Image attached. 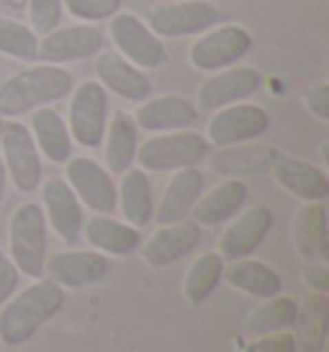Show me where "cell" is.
<instances>
[{
	"label": "cell",
	"mask_w": 329,
	"mask_h": 352,
	"mask_svg": "<svg viewBox=\"0 0 329 352\" xmlns=\"http://www.w3.org/2000/svg\"><path fill=\"white\" fill-rule=\"evenodd\" d=\"M247 206V183L242 177H224L222 183H216L211 190L201 193L195 201L191 219L201 229H213L232 221L234 216Z\"/></svg>",
	"instance_id": "ffe728a7"
},
{
	"label": "cell",
	"mask_w": 329,
	"mask_h": 352,
	"mask_svg": "<svg viewBox=\"0 0 329 352\" xmlns=\"http://www.w3.org/2000/svg\"><path fill=\"white\" fill-rule=\"evenodd\" d=\"M224 21L226 13L209 0H173L155 6L147 13L145 23L160 39H183V36H198Z\"/></svg>",
	"instance_id": "8992f818"
},
{
	"label": "cell",
	"mask_w": 329,
	"mask_h": 352,
	"mask_svg": "<svg viewBox=\"0 0 329 352\" xmlns=\"http://www.w3.org/2000/svg\"><path fill=\"white\" fill-rule=\"evenodd\" d=\"M41 211L47 224L52 226V232L65 242V245H75L83 236V204L78 196L72 193V188L67 186V180L62 177H49L41 183Z\"/></svg>",
	"instance_id": "9a60e30c"
},
{
	"label": "cell",
	"mask_w": 329,
	"mask_h": 352,
	"mask_svg": "<svg viewBox=\"0 0 329 352\" xmlns=\"http://www.w3.org/2000/svg\"><path fill=\"white\" fill-rule=\"evenodd\" d=\"M6 183H8V175H6V167H3V160H0V206H3V198H6Z\"/></svg>",
	"instance_id": "ab89813d"
},
{
	"label": "cell",
	"mask_w": 329,
	"mask_h": 352,
	"mask_svg": "<svg viewBox=\"0 0 329 352\" xmlns=\"http://www.w3.org/2000/svg\"><path fill=\"white\" fill-rule=\"evenodd\" d=\"M270 175L286 193L301 198L306 204H317V201H324L329 196L327 173L311 162L296 160V157L275 155L270 165Z\"/></svg>",
	"instance_id": "44dd1931"
},
{
	"label": "cell",
	"mask_w": 329,
	"mask_h": 352,
	"mask_svg": "<svg viewBox=\"0 0 329 352\" xmlns=\"http://www.w3.org/2000/svg\"><path fill=\"white\" fill-rule=\"evenodd\" d=\"M262 88V72L257 67L242 65V67H226L222 72H213L198 85L195 93V108L198 113H213L224 106H232L240 100L252 98Z\"/></svg>",
	"instance_id": "7c38bea8"
},
{
	"label": "cell",
	"mask_w": 329,
	"mask_h": 352,
	"mask_svg": "<svg viewBox=\"0 0 329 352\" xmlns=\"http://www.w3.org/2000/svg\"><path fill=\"white\" fill-rule=\"evenodd\" d=\"M103 160L111 175H124L129 167L136 162V149H139V126L131 113L116 111L108 118L106 134H103Z\"/></svg>",
	"instance_id": "4316f807"
},
{
	"label": "cell",
	"mask_w": 329,
	"mask_h": 352,
	"mask_svg": "<svg viewBox=\"0 0 329 352\" xmlns=\"http://www.w3.org/2000/svg\"><path fill=\"white\" fill-rule=\"evenodd\" d=\"M201 242V226L193 219L160 224L152 234L142 239L139 254L149 267H167L191 254Z\"/></svg>",
	"instance_id": "e0dca14e"
},
{
	"label": "cell",
	"mask_w": 329,
	"mask_h": 352,
	"mask_svg": "<svg viewBox=\"0 0 329 352\" xmlns=\"http://www.w3.org/2000/svg\"><path fill=\"white\" fill-rule=\"evenodd\" d=\"M273 229V211L268 206L255 204L250 208H242L232 221H226L222 236H219V250L224 263H232L240 257H250L260 250L265 236Z\"/></svg>",
	"instance_id": "5bb4252c"
},
{
	"label": "cell",
	"mask_w": 329,
	"mask_h": 352,
	"mask_svg": "<svg viewBox=\"0 0 329 352\" xmlns=\"http://www.w3.org/2000/svg\"><path fill=\"white\" fill-rule=\"evenodd\" d=\"M252 50V34L242 23H216L213 29L198 34L191 44L188 59L198 72H222L247 57Z\"/></svg>",
	"instance_id": "ba28073f"
},
{
	"label": "cell",
	"mask_w": 329,
	"mask_h": 352,
	"mask_svg": "<svg viewBox=\"0 0 329 352\" xmlns=\"http://www.w3.org/2000/svg\"><path fill=\"white\" fill-rule=\"evenodd\" d=\"M3 121H6V116H3V113H0V131H3Z\"/></svg>",
	"instance_id": "60d3db41"
},
{
	"label": "cell",
	"mask_w": 329,
	"mask_h": 352,
	"mask_svg": "<svg viewBox=\"0 0 329 352\" xmlns=\"http://www.w3.org/2000/svg\"><path fill=\"white\" fill-rule=\"evenodd\" d=\"M108 36L114 41V52L136 67L160 69L167 62L164 41L129 10H118L114 19H108Z\"/></svg>",
	"instance_id": "9c48e42d"
},
{
	"label": "cell",
	"mask_w": 329,
	"mask_h": 352,
	"mask_svg": "<svg viewBox=\"0 0 329 352\" xmlns=\"http://www.w3.org/2000/svg\"><path fill=\"white\" fill-rule=\"evenodd\" d=\"M10 263L26 278H44L47 265V219L39 204H21L8 224Z\"/></svg>",
	"instance_id": "277c9868"
},
{
	"label": "cell",
	"mask_w": 329,
	"mask_h": 352,
	"mask_svg": "<svg viewBox=\"0 0 329 352\" xmlns=\"http://www.w3.org/2000/svg\"><path fill=\"white\" fill-rule=\"evenodd\" d=\"M83 236L87 239V245L106 257H129L142 245V232L126 221L114 219L111 214H96L85 219Z\"/></svg>",
	"instance_id": "603a6c76"
},
{
	"label": "cell",
	"mask_w": 329,
	"mask_h": 352,
	"mask_svg": "<svg viewBox=\"0 0 329 352\" xmlns=\"http://www.w3.org/2000/svg\"><path fill=\"white\" fill-rule=\"evenodd\" d=\"M103 50V31L93 23H75V26H57L44 36H39V62L47 65H72L83 59L96 57Z\"/></svg>",
	"instance_id": "4fadbf2b"
},
{
	"label": "cell",
	"mask_w": 329,
	"mask_h": 352,
	"mask_svg": "<svg viewBox=\"0 0 329 352\" xmlns=\"http://www.w3.org/2000/svg\"><path fill=\"white\" fill-rule=\"evenodd\" d=\"M304 280L314 294H329V267L327 263H306L304 265Z\"/></svg>",
	"instance_id": "74e56055"
},
{
	"label": "cell",
	"mask_w": 329,
	"mask_h": 352,
	"mask_svg": "<svg viewBox=\"0 0 329 352\" xmlns=\"http://www.w3.org/2000/svg\"><path fill=\"white\" fill-rule=\"evenodd\" d=\"M65 180L83 206L93 214L116 211V183L106 167L93 157H70L65 162Z\"/></svg>",
	"instance_id": "8fae6325"
},
{
	"label": "cell",
	"mask_w": 329,
	"mask_h": 352,
	"mask_svg": "<svg viewBox=\"0 0 329 352\" xmlns=\"http://www.w3.org/2000/svg\"><path fill=\"white\" fill-rule=\"evenodd\" d=\"M134 121L139 131H149V134H164V131H180V129H191L198 121V108L191 98L170 93V96H160V98L142 100L134 113Z\"/></svg>",
	"instance_id": "d6986e66"
},
{
	"label": "cell",
	"mask_w": 329,
	"mask_h": 352,
	"mask_svg": "<svg viewBox=\"0 0 329 352\" xmlns=\"http://www.w3.org/2000/svg\"><path fill=\"white\" fill-rule=\"evenodd\" d=\"M98 82L129 103H142L152 96V80L147 78V69L131 65L114 50H100L96 54Z\"/></svg>",
	"instance_id": "ac0fdd59"
},
{
	"label": "cell",
	"mask_w": 329,
	"mask_h": 352,
	"mask_svg": "<svg viewBox=\"0 0 329 352\" xmlns=\"http://www.w3.org/2000/svg\"><path fill=\"white\" fill-rule=\"evenodd\" d=\"M62 16H65L62 0H29V26L36 36H44L62 26Z\"/></svg>",
	"instance_id": "e575fe53"
},
{
	"label": "cell",
	"mask_w": 329,
	"mask_h": 352,
	"mask_svg": "<svg viewBox=\"0 0 329 352\" xmlns=\"http://www.w3.org/2000/svg\"><path fill=\"white\" fill-rule=\"evenodd\" d=\"M304 103L309 108L314 118L329 121V85L327 82H317L304 93Z\"/></svg>",
	"instance_id": "8d00e7d4"
},
{
	"label": "cell",
	"mask_w": 329,
	"mask_h": 352,
	"mask_svg": "<svg viewBox=\"0 0 329 352\" xmlns=\"http://www.w3.org/2000/svg\"><path fill=\"white\" fill-rule=\"evenodd\" d=\"M67 108V129L72 142L80 147L98 149L103 144V134L108 126V93L98 80H85L72 88Z\"/></svg>",
	"instance_id": "52a82bcc"
},
{
	"label": "cell",
	"mask_w": 329,
	"mask_h": 352,
	"mask_svg": "<svg viewBox=\"0 0 329 352\" xmlns=\"http://www.w3.org/2000/svg\"><path fill=\"white\" fill-rule=\"evenodd\" d=\"M29 131L44 160L54 162V165H65L72 157V144L75 142L70 137L67 121H65V116L59 113L57 108L41 106L36 111H31Z\"/></svg>",
	"instance_id": "cb8c5ba5"
},
{
	"label": "cell",
	"mask_w": 329,
	"mask_h": 352,
	"mask_svg": "<svg viewBox=\"0 0 329 352\" xmlns=\"http://www.w3.org/2000/svg\"><path fill=\"white\" fill-rule=\"evenodd\" d=\"M275 149L255 142H242L232 147H216V152H209V167L216 175L224 177H244V175H260L268 173L275 160Z\"/></svg>",
	"instance_id": "d4e9b609"
},
{
	"label": "cell",
	"mask_w": 329,
	"mask_h": 352,
	"mask_svg": "<svg viewBox=\"0 0 329 352\" xmlns=\"http://www.w3.org/2000/svg\"><path fill=\"white\" fill-rule=\"evenodd\" d=\"M222 280H226V285H232L234 291L252 296V298H262V301L270 298V296H278L283 288L281 275L275 273L268 263L255 260L252 254L224 265Z\"/></svg>",
	"instance_id": "83f0119b"
},
{
	"label": "cell",
	"mask_w": 329,
	"mask_h": 352,
	"mask_svg": "<svg viewBox=\"0 0 329 352\" xmlns=\"http://www.w3.org/2000/svg\"><path fill=\"white\" fill-rule=\"evenodd\" d=\"M62 6L65 13L78 19L80 23H98L114 19L124 6V0H62Z\"/></svg>",
	"instance_id": "836d02e7"
},
{
	"label": "cell",
	"mask_w": 329,
	"mask_h": 352,
	"mask_svg": "<svg viewBox=\"0 0 329 352\" xmlns=\"http://www.w3.org/2000/svg\"><path fill=\"white\" fill-rule=\"evenodd\" d=\"M268 126H270V116L265 108L250 100H240L213 111L206 126V142L211 147H232L242 142H255L268 131Z\"/></svg>",
	"instance_id": "30bf717a"
},
{
	"label": "cell",
	"mask_w": 329,
	"mask_h": 352,
	"mask_svg": "<svg viewBox=\"0 0 329 352\" xmlns=\"http://www.w3.org/2000/svg\"><path fill=\"white\" fill-rule=\"evenodd\" d=\"M293 245L306 263L329 260V226L327 208L321 201L304 204L293 216Z\"/></svg>",
	"instance_id": "484cf974"
},
{
	"label": "cell",
	"mask_w": 329,
	"mask_h": 352,
	"mask_svg": "<svg viewBox=\"0 0 329 352\" xmlns=\"http://www.w3.org/2000/svg\"><path fill=\"white\" fill-rule=\"evenodd\" d=\"M0 160L6 167V175L19 193H34L39 190L44 165L36 142L31 137L26 124L19 118H6L0 131Z\"/></svg>",
	"instance_id": "5b68a950"
},
{
	"label": "cell",
	"mask_w": 329,
	"mask_h": 352,
	"mask_svg": "<svg viewBox=\"0 0 329 352\" xmlns=\"http://www.w3.org/2000/svg\"><path fill=\"white\" fill-rule=\"evenodd\" d=\"M296 350L301 352H327L329 327V298L327 294H311L296 311Z\"/></svg>",
	"instance_id": "f546056e"
},
{
	"label": "cell",
	"mask_w": 329,
	"mask_h": 352,
	"mask_svg": "<svg viewBox=\"0 0 329 352\" xmlns=\"http://www.w3.org/2000/svg\"><path fill=\"white\" fill-rule=\"evenodd\" d=\"M206 190V177L198 167H183L175 170L170 183L164 188L162 198L155 204V219L157 224H173V221H183L191 219L195 201L201 198Z\"/></svg>",
	"instance_id": "7402d4cb"
},
{
	"label": "cell",
	"mask_w": 329,
	"mask_h": 352,
	"mask_svg": "<svg viewBox=\"0 0 329 352\" xmlns=\"http://www.w3.org/2000/svg\"><path fill=\"white\" fill-rule=\"evenodd\" d=\"M240 352H296V340L288 329L275 334H262V337H255L252 342L244 344Z\"/></svg>",
	"instance_id": "d590c367"
},
{
	"label": "cell",
	"mask_w": 329,
	"mask_h": 352,
	"mask_svg": "<svg viewBox=\"0 0 329 352\" xmlns=\"http://www.w3.org/2000/svg\"><path fill=\"white\" fill-rule=\"evenodd\" d=\"M224 257L219 252H204L198 254L191 267L183 275V296L191 303H204L209 296L216 291V285L222 283L224 273Z\"/></svg>",
	"instance_id": "1f68e13d"
},
{
	"label": "cell",
	"mask_w": 329,
	"mask_h": 352,
	"mask_svg": "<svg viewBox=\"0 0 329 352\" xmlns=\"http://www.w3.org/2000/svg\"><path fill=\"white\" fill-rule=\"evenodd\" d=\"M19 283H21V273L16 270V265L10 263V260H6V257H0V306L19 291Z\"/></svg>",
	"instance_id": "f35d334b"
},
{
	"label": "cell",
	"mask_w": 329,
	"mask_h": 352,
	"mask_svg": "<svg viewBox=\"0 0 329 352\" xmlns=\"http://www.w3.org/2000/svg\"><path fill=\"white\" fill-rule=\"evenodd\" d=\"M75 88V80L70 69L59 65H31L10 75L0 85V113L6 118H21L41 106H52L57 100L67 98Z\"/></svg>",
	"instance_id": "7a4b0ae2"
},
{
	"label": "cell",
	"mask_w": 329,
	"mask_h": 352,
	"mask_svg": "<svg viewBox=\"0 0 329 352\" xmlns=\"http://www.w3.org/2000/svg\"><path fill=\"white\" fill-rule=\"evenodd\" d=\"M0 257H3V252H0Z\"/></svg>",
	"instance_id": "b9f144b4"
},
{
	"label": "cell",
	"mask_w": 329,
	"mask_h": 352,
	"mask_svg": "<svg viewBox=\"0 0 329 352\" xmlns=\"http://www.w3.org/2000/svg\"><path fill=\"white\" fill-rule=\"evenodd\" d=\"M211 144L204 134L180 129V131H164L139 142L136 162L145 173H175L183 167H198L206 162Z\"/></svg>",
	"instance_id": "3957f363"
},
{
	"label": "cell",
	"mask_w": 329,
	"mask_h": 352,
	"mask_svg": "<svg viewBox=\"0 0 329 352\" xmlns=\"http://www.w3.org/2000/svg\"><path fill=\"white\" fill-rule=\"evenodd\" d=\"M116 208H121L126 224L142 226L152 224L155 219V193L152 183L142 167H129L121 175V186H116Z\"/></svg>",
	"instance_id": "f1b7e54d"
},
{
	"label": "cell",
	"mask_w": 329,
	"mask_h": 352,
	"mask_svg": "<svg viewBox=\"0 0 329 352\" xmlns=\"http://www.w3.org/2000/svg\"><path fill=\"white\" fill-rule=\"evenodd\" d=\"M108 273H111V260L98 250H65L47 257V265H44V275L62 285L65 291L96 285Z\"/></svg>",
	"instance_id": "2e32d148"
},
{
	"label": "cell",
	"mask_w": 329,
	"mask_h": 352,
	"mask_svg": "<svg viewBox=\"0 0 329 352\" xmlns=\"http://www.w3.org/2000/svg\"><path fill=\"white\" fill-rule=\"evenodd\" d=\"M296 311H299V303L293 301L290 296H270L244 319L240 329L244 334H250V337L286 332L296 322Z\"/></svg>",
	"instance_id": "4dcf8cb0"
},
{
	"label": "cell",
	"mask_w": 329,
	"mask_h": 352,
	"mask_svg": "<svg viewBox=\"0 0 329 352\" xmlns=\"http://www.w3.org/2000/svg\"><path fill=\"white\" fill-rule=\"evenodd\" d=\"M36 54H39V36L31 31L29 23L0 16V57L36 62Z\"/></svg>",
	"instance_id": "d6a6232c"
},
{
	"label": "cell",
	"mask_w": 329,
	"mask_h": 352,
	"mask_svg": "<svg viewBox=\"0 0 329 352\" xmlns=\"http://www.w3.org/2000/svg\"><path fill=\"white\" fill-rule=\"evenodd\" d=\"M65 298V288L49 278H39L13 294L0 306V342L6 347H21L34 340V334L62 311Z\"/></svg>",
	"instance_id": "6da1fadb"
}]
</instances>
